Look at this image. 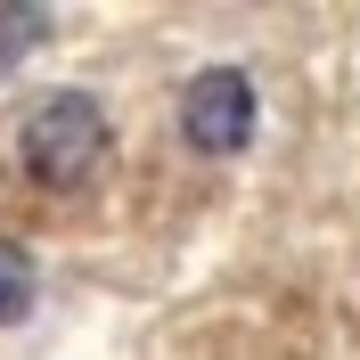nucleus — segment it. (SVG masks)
<instances>
[{"label":"nucleus","mask_w":360,"mask_h":360,"mask_svg":"<svg viewBox=\"0 0 360 360\" xmlns=\"http://www.w3.org/2000/svg\"><path fill=\"white\" fill-rule=\"evenodd\" d=\"M41 33H49V17H41V8H33V0H0V74L17 66L25 49L41 41Z\"/></svg>","instance_id":"nucleus-4"},{"label":"nucleus","mask_w":360,"mask_h":360,"mask_svg":"<svg viewBox=\"0 0 360 360\" xmlns=\"http://www.w3.org/2000/svg\"><path fill=\"white\" fill-rule=\"evenodd\" d=\"M180 131L197 156H238L254 139V74L246 66H205L180 90Z\"/></svg>","instance_id":"nucleus-2"},{"label":"nucleus","mask_w":360,"mask_h":360,"mask_svg":"<svg viewBox=\"0 0 360 360\" xmlns=\"http://www.w3.org/2000/svg\"><path fill=\"white\" fill-rule=\"evenodd\" d=\"M107 164V115L90 90H49L41 107L25 115V172L41 188H82Z\"/></svg>","instance_id":"nucleus-1"},{"label":"nucleus","mask_w":360,"mask_h":360,"mask_svg":"<svg viewBox=\"0 0 360 360\" xmlns=\"http://www.w3.org/2000/svg\"><path fill=\"white\" fill-rule=\"evenodd\" d=\"M25 311H33V254L0 238V328H17Z\"/></svg>","instance_id":"nucleus-3"}]
</instances>
